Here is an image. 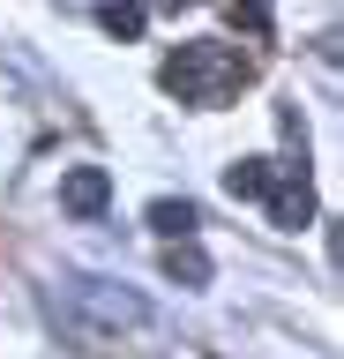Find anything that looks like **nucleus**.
<instances>
[{"label": "nucleus", "instance_id": "nucleus-1", "mask_svg": "<svg viewBox=\"0 0 344 359\" xmlns=\"http://www.w3.org/2000/svg\"><path fill=\"white\" fill-rule=\"evenodd\" d=\"M46 307L53 322L83 344V352H105L120 337H135L150 322V299L135 285H120V277H90V269H68V277H53L46 285Z\"/></svg>", "mask_w": 344, "mask_h": 359}, {"label": "nucleus", "instance_id": "nucleus-2", "mask_svg": "<svg viewBox=\"0 0 344 359\" xmlns=\"http://www.w3.org/2000/svg\"><path fill=\"white\" fill-rule=\"evenodd\" d=\"M158 83L180 97V105H225V97H240V83H247V60L232 53L225 38H180L172 53H165Z\"/></svg>", "mask_w": 344, "mask_h": 359}, {"label": "nucleus", "instance_id": "nucleus-3", "mask_svg": "<svg viewBox=\"0 0 344 359\" xmlns=\"http://www.w3.org/2000/svg\"><path fill=\"white\" fill-rule=\"evenodd\" d=\"M60 210L68 217H105L113 210V172L105 165H68L60 172Z\"/></svg>", "mask_w": 344, "mask_h": 359}, {"label": "nucleus", "instance_id": "nucleus-4", "mask_svg": "<svg viewBox=\"0 0 344 359\" xmlns=\"http://www.w3.org/2000/svg\"><path fill=\"white\" fill-rule=\"evenodd\" d=\"M270 224L277 232H299V224L315 217V187H307V172H299V165H277V180H270Z\"/></svg>", "mask_w": 344, "mask_h": 359}, {"label": "nucleus", "instance_id": "nucleus-5", "mask_svg": "<svg viewBox=\"0 0 344 359\" xmlns=\"http://www.w3.org/2000/svg\"><path fill=\"white\" fill-rule=\"evenodd\" d=\"M195 224H202V210H195L187 195H158L150 202V232H158V240L180 247V240H195Z\"/></svg>", "mask_w": 344, "mask_h": 359}, {"label": "nucleus", "instance_id": "nucleus-6", "mask_svg": "<svg viewBox=\"0 0 344 359\" xmlns=\"http://www.w3.org/2000/svg\"><path fill=\"white\" fill-rule=\"evenodd\" d=\"M277 180V157H240V165H225V195L232 202H262Z\"/></svg>", "mask_w": 344, "mask_h": 359}, {"label": "nucleus", "instance_id": "nucleus-7", "mask_svg": "<svg viewBox=\"0 0 344 359\" xmlns=\"http://www.w3.org/2000/svg\"><path fill=\"white\" fill-rule=\"evenodd\" d=\"M165 269L180 277V285H209V262H202V247L180 240V247H165Z\"/></svg>", "mask_w": 344, "mask_h": 359}, {"label": "nucleus", "instance_id": "nucleus-8", "mask_svg": "<svg viewBox=\"0 0 344 359\" xmlns=\"http://www.w3.org/2000/svg\"><path fill=\"white\" fill-rule=\"evenodd\" d=\"M97 22H105V30H113V38H142V8H97Z\"/></svg>", "mask_w": 344, "mask_h": 359}, {"label": "nucleus", "instance_id": "nucleus-9", "mask_svg": "<svg viewBox=\"0 0 344 359\" xmlns=\"http://www.w3.org/2000/svg\"><path fill=\"white\" fill-rule=\"evenodd\" d=\"M232 22H240L247 38H270V8H232Z\"/></svg>", "mask_w": 344, "mask_h": 359}]
</instances>
